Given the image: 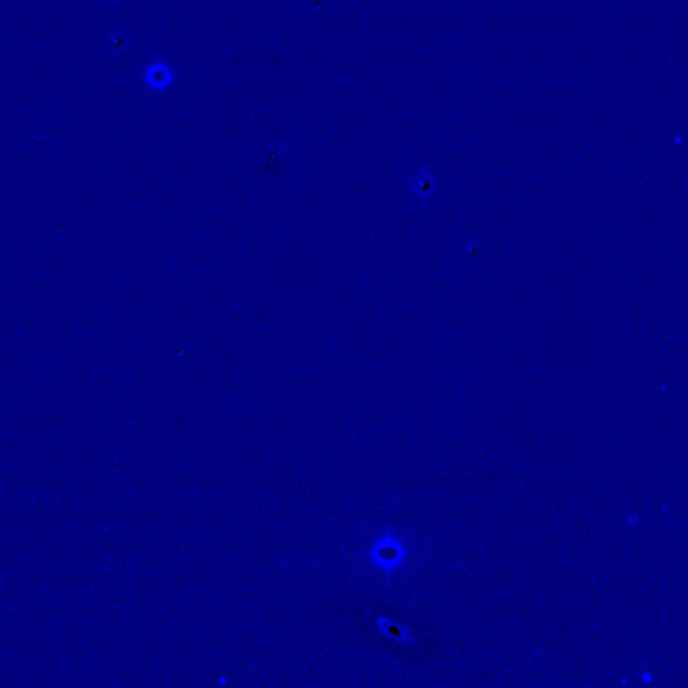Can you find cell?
<instances>
[{"label":"cell","mask_w":688,"mask_h":688,"mask_svg":"<svg viewBox=\"0 0 688 688\" xmlns=\"http://www.w3.org/2000/svg\"><path fill=\"white\" fill-rule=\"evenodd\" d=\"M174 80V72L165 62H155L145 72V83L155 90H165Z\"/></svg>","instance_id":"1"}]
</instances>
